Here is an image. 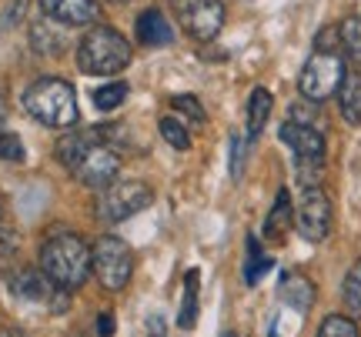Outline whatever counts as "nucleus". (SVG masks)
I'll return each instance as SVG.
<instances>
[{
    "label": "nucleus",
    "instance_id": "1",
    "mask_svg": "<svg viewBox=\"0 0 361 337\" xmlns=\"http://www.w3.org/2000/svg\"><path fill=\"white\" fill-rule=\"evenodd\" d=\"M40 271L71 294L94 274V254L80 234H54L40 247Z\"/></svg>",
    "mask_w": 361,
    "mask_h": 337
},
{
    "label": "nucleus",
    "instance_id": "2",
    "mask_svg": "<svg viewBox=\"0 0 361 337\" xmlns=\"http://www.w3.org/2000/svg\"><path fill=\"white\" fill-rule=\"evenodd\" d=\"M130 64L128 37L107 24H94L78 44V67L90 77H114Z\"/></svg>",
    "mask_w": 361,
    "mask_h": 337
},
{
    "label": "nucleus",
    "instance_id": "3",
    "mask_svg": "<svg viewBox=\"0 0 361 337\" xmlns=\"http://www.w3.org/2000/svg\"><path fill=\"white\" fill-rule=\"evenodd\" d=\"M24 110L44 127H74L78 94L61 77H40L24 91Z\"/></svg>",
    "mask_w": 361,
    "mask_h": 337
},
{
    "label": "nucleus",
    "instance_id": "4",
    "mask_svg": "<svg viewBox=\"0 0 361 337\" xmlns=\"http://www.w3.org/2000/svg\"><path fill=\"white\" fill-rule=\"evenodd\" d=\"M348 77V67H345V57L335 51H314L305 61L301 74H298V91L305 101L311 104H322L331 94L341 91V84Z\"/></svg>",
    "mask_w": 361,
    "mask_h": 337
},
{
    "label": "nucleus",
    "instance_id": "5",
    "mask_svg": "<svg viewBox=\"0 0 361 337\" xmlns=\"http://www.w3.org/2000/svg\"><path fill=\"white\" fill-rule=\"evenodd\" d=\"M151 204H154V191L144 181H114L101 191L97 204H94V214L104 224H121L134 217V214L147 210Z\"/></svg>",
    "mask_w": 361,
    "mask_h": 337
},
{
    "label": "nucleus",
    "instance_id": "6",
    "mask_svg": "<svg viewBox=\"0 0 361 337\" xmlns=\"http://www.w3.org/2000/svg\"><path fill=\"white\" fill-rule=\"evenodd\" d=\"M94 254V274L101 281L104 291H124L134 274V250H130L121 237H101L97 244L90 247Z\"/></svg>",
    "mask_w": 361,
    "mask_h": 337
},
{
    "label": "nucleus",
    "instance_id": "7",
    "mask_svg": "<svg viewBox=\"0 0 361 337\" xmlns=\"http://www.w3.org/2000/svg\"><path fill=\"white\" fill-rule=\"evenodd\" d=\"M281 141L295 151V164L298 174L305 177V187L314 184V170L324 167V134L322 127H308V124H295V120H284L281 124Z\"/></svg>",
    "mask_w": 361,
    "mask_h": 337
},
{
    "label": "nucleus",
    "instance_id": "8",
    "mask_svg": "<svg viewBox=\"0 0 361 337\" xmlns=\"http://www.w3.org/2000/svg\"><path fill=\"white\" fill-rule=\"evenodd\" d=\"M178 24L184 27V34L194 40H214L224 27V4L221 0H171Z\"/></svg>",
    "mask_w": 361,
    "mask_h": 337
},
{
    "label": "nucleus",
    "instance_id": "9",
    "mask_svg": "<svg viewBox=\"0 0 361 337\" xmlns=\"http://www.w3.org/2000/svg\"><path fill=\"white\" fill-rule=\"evenodd\" d=\"M13 298L27 300V304H40V307H51V311H64L67 307V291L57 287L40 271V267H17V271L7 277Z\"/></svg>",
    "mask_w": 361,
    "mask_h": 337
},
{
    "label": "nucleus",
    "instance_id": "10",
    "mask_svg": "<svg viewBox=\"0 0 361 337\" xmlns=\"http://www.w3.org/2000/svg\"><path fill=\"white\" fill-rule=\"evenodd\" d=\"M295 227L308 244H322L331 234V201L318 184H311L301 191V201L295 208Z\"/></svg>",
    "mask_w": 361,
    "mask_h": 337
},
{
    "label": "nucleus",
    "instance_id": "11",
    "mask_svg": "<svg viewBox=\"0 0 361 337\" xmlns=\"http://www.w3.org/2000/svg\"><path fill=\"white\" fill-rule=\"evenodd\" d=\"M101 137V134H97ZM117 170H121V157H117V147L104 141H94L80 154V160L71 167V174L78 177L80 184H87V187H107V184H114Z\"/></svg>",
    "mask_w": 361,
    "mask_h": 337
},
{
    "label": "nucleus",
    "instance_id": "12",
    "mask_svg": "<svg viewBox=\"0 0 361 337\" xmlns=\"http://www.w3.org/2000/svg\"><path fill=\"white\" fill-rule=\"evenodd\" d=\"M40 11L61 27H90L101 20V0H40Z\"/></svg>",
    "mask_w": 361,
    "mask_h": 337
},
{
    "label": "nucleus",
    "instance_id": "13",
    "mask_svg": "<svg viewBox=\"0 0 361 337\" xmlns=\"http://www.w3.org/2000/svg\"><path fill=\"white\" fill-rule=\"evenodd\" d=\"M278 298H281L284 307H291L295 314H305L314 304V284L305 274H284L281 287H278Z\"/></svg>",
    "mask_w": 361,
    "mask_h": 337
},
{
    "label": "nucleus",
    "instance_id": "14",
    "mask_svg": "<svg viewBox=\"0 0 361 337\" xmlns=\"http://www.w3.org/2000/svg\"><path fill=\"white\" fill-rule=\"evenodd\" d=\"M291 227H295V201H291V194L281 187L278 197H274V204H271V210H268L264 237H268V241H284Z\"/></svg>",
    "mask_w": 361,
    "mask_h": 337
},
{
    "label": "nucleus",
    "instance_id": "15",
    "mask_svg": "<svg viewBox=\"0 0 361 337\" xmlns=\"http://www.w3.org/2000/svg\"><path fill=\"white\" fill-rule=\"evenodd\" d=\"M137 40H141L144 47H168L171 40H174V30H171V24L164 20V13L157 11V7H147L137 17Z\"/></svg>",
    "mask_w": 361,
    "mask_h": 337
},
{
    "label": "nucleus",
    "instance_id": "16",
    "mask_svg": "<svg viewBox=\"0 0 361 337\" xmlns=\"http://www.w3.org/2000/svg\"><path fill=\"white\" fill-rule=\"evenodd\" d=\"M30 44L37 53H51V57H61L67 51V34L61 30V24H51V20H40V24L30 27Z\"/></svg>",
    "mask_w": 361,
    "mask_h": 337
},
{
    "label": "nucleus",
    "instance_id": "17",
    "mask_svg": "<svg viewBox=\"0 0 361 337\" xmlns=\"http://www.w3.org/2000/svg\"><path fill=\"white\" fill-rule=\"evenodd\" d=\"M197 281H201V274L197 267L191 271H184V291H180V307H178V327L180 331H191L197 324Z\"/></svg>",
    "mask_w": 361,
    "mask_h": 337
},
{
    "label": "nucleus",
    "instance_id": "18",
    "mask_svg": "<svg viewBox=\"0 0 361 337\" xmlns=\"http://www.w3.org/2000/svg\"><path fill=\"white\" fill-rule=\"evenodd\" d=\"M271 104H274L271 91H264V87L251 91V97H247V141H258V134L264 130L271 117Z\"/></svg>",
    "mask_w": 361,
    "mask_h": 337
},
{
    "label": "nucleus",
    "instance_id": "19",
    "mask_svg": "<svg viewBox=\"0 0 361 337\" xmlns=\"http://www.w3.org/2000/svg\"><path fill=\"white\" fill-rule=\"evenodd\" d=\"M338 110L348 120L351 127H361V77L358 74H348L341 91H338Z\"/></svg>",
    "mask_w": 361,
    "mask_h": 337
},
{
    "label": "nucleus",
    "instance_id": "20",
    "mask_svg": "<svg viewBox=\"0 0 361 337\" xmlns=\"http://www.w3.org/2000/svg\"><path fill=\"white\" fill-rule=\"evenodd\" d=\"M274 260L268 254H261V244L258 237H247V264H245V284H258L261 277L271 271Z\"/></svg>",
    "mask_w": 361,
    "mask_h": 337
},
{
    "label": "nucleus",
    "instance_id": "21",
    "mask_svg": "<svg viewBox=\"0 0 361 337\" xmlns=\"http://www.w3.org/2000/svg\"><path fill=\"white\" fill-rule=\"evenodd\" d=\"M341 298H345V307L351 311V317H358L361 321V260H355V264H351V271L345 274Z\"/></svg>",
    "mask_w": 361,
    "mask_h": 337
},
{
    "label": "nucleus",
    "instance_id": "22",
    "mask_svg": "<svg viewBox=\"0 0 361 337\" xmlns=\"http://www.w3.org/2000/svg\"><path fill=\"white\" fill-rule=\"evenodd\" d=\"M157 130H161V137H164L174 151H188V147H191V134H188V124H184L180 117H161Z\"/></svg>",
    "mask_w": 361,
    "mask_h": 337
},
{
    "label": "nucleus",
    "instance_id": "23",
    "mask_svg": "<svg viewBox=\"0 0 361 337\" xmlns=\"http://www.w3.org/2000/svg\"><path fill=\"white\" fill-rule=\"evenodd\" d=\"M124 101H128V84H124V80L101 84V87L94 91V107H97V110H117Z\"/></svg>",
    "mask_w": 361,
    "mask_h": 337
},
{
    "label": "nucleus",
    "instance_id": "24",
    "mask_svg": "<svg viewBox=\"0 0 361 337\" xmlns=\"http://www.w3.org/2000/svg\"><path fill=\"white\" fill-rule=\"evenodd\" d=\"M338 40H341V47L348 51L351 61H358L361 64V17L341 20V24H338Z\"/></svg>",
    "mask_w": 361,
    "mask_h": 337
},
{
    "label": "nucleus",
    "instance_id": "25",
    "mask_svg": "<svg viewBox=\"0 0 361 337\" xmlns=\"http://www.w3.org/2000/svg\"><path fill=\"white\" fill-rule=\"evenodd\" d=\"M318 337H361L358 334V324L345 317V314H328L318 327Z\"/></svg>",
    "mask_w": 361,
    "mask_h": 337
},
{
    "label": "nucleus",
    "instance_id": "26",
    "mask_svg": "<svg viewBox=\"0 0 361 337\" xmlns=\"http://www.w3.org/2000/svg\"><path fill=\"white\" fill-rule=\"evenodd\" d=\"M171 107L178 110V117L191 120V124H204L207 120L204 107H201V101H197L194 94H178V97H171Z\"/></svg>",
    "mask_w": 361,
    "mask_h": 337
},
{
    "label": "nucleus",
    "instance_id": "27",
    "mask_svg": "<svg viewBox=\"0 0 361 337\" xmlns=\"http://www.w3.org/2000/svg\"><path fill=\"white\" fill-rule=\"evenodd\" d=\"M0 160H11V164H20L24 160V144L13 130H4L0 134Z\"/></svg>",
    "mask_w": 361,
    "mask_h": 337
},
{
    "label": "nucleus",
    "instance_id": "28",
    "mask_svg": "<svg viewBox=\"0 0 361 337\" xmlns=\"http://www.w3.org/2000/svg\"><path fill=\"white\" fill-rule=\"evenodd\" d=\"M13 250H17V234H13L11 227H4V224H0V264H4V260H11Z\"/></svg>",
    "mask_w": 361,
    "mask_h": 337
},
{
    "label": "nucleus",
    "instance_id": "29",
    "mask_svg": "<svg viewBox=\"0 0 361 337\" xmlns=\"http://www.w3.org/2000/svg\"><path fill=\"white\" fill-rule=\"evenodd\" d=\"M241 164H245V137H231V174L241 177Z\"/></svg>",
    "mask_w": 361,
    "mask_h": 337
},
{
    "label": "nucleus",
    "instance_id": "30",
    "mask_svg": "<svg viewBox=\"0 0 361 337\" xmlns=\"http://www.w3.org/2000/svg\"><path fill=\"white\" fill-rule=\"evenodd\" d=\"M97 334H101V337H114V314H111V311L97 314Z\"/></svg>",
    "mask_w": 361,
    "mask_h": 337
},
{
    "label": "nucleus",
    "instance_id": "31",
    "mask_svg": "<svg viewBox=\"0 0 361 337\" xmlns=\"http://www.w3.org/2000/svg\"><path fill=\"white\" fill-rule=\"evenodd\" d=\"M24 11H27V0H11V7H7V13H4V27H11V20L24 17Z\"/></svg>",
    "mask_w": 361,
    "mask_h": 337
},
{
    "label": "nucleus",
    "instance_id": "32",
    "mask_svg": "<svg viewBox=\"0 0 361 337\" xmlns=\"http://www.w3.org/2000/svg\"><path fill=\"white\" fill-rule=\"evenodd\" d=\"M7 130V97H4V87H0V134Z\"/></svg>",
    "mask_w": 361,
    "mask_h": 337
},
{
    "label": "nucleus",
    "instance_id": "33",
    "mask_svg": "<svg viewBox=\"0 0 361 337\" xmlns=\"http://www.w3.org/2000/svg\"><path fill=\"white\" fill-rule=\"evenodd\" d=\"M151 337H164V321H161V317L151 321Z\"/></svg>",
    "mask_w": 361,
    "mask_h": 337
},
{
    "label": "nucleus",
    "instance_id": "34",
    "mask_svg": "<svg viewBox=\"0 0 361 337\" xmlns=\"http://www.w3.org/2000/svg\"><path fill=\"white\" fill-rule=\"evenodd\" d=\"M0 337H24V331H17V327H0Z\"/></svg>",
    "mask_w": 361,
    "mask_h": 337
},
{
    "label": "nucleus",
    "instance_id": "35",
    "mask_svg": "<svg viewBox=\"0 0 361 337\" xmlns=\"http://www.w3.org/2000/svg\"><path fill=\"white\" fill-rule=\"evenodd\" d=\"M0 224H4V197H0Z\"/></svg>",
    "mask_w": 361,
    "mask_h": 337
},
{
    "label": "nucleus",
    "instance_id": "36",
    "mask_svg": "<svg viewBox=\"0 0 361 337\" xmlns=\"http://www.w3.org/2000/svg\"><path fill=\"white\" fill-rule=\"evenodd\" d=\"M111 4H130V0H111Z\"/></svg>",
    "mask_w": 361,
    "mask_h": 337
},
{
    "label": "nucleus",
    "instance_id": "37",
    "mask_svg": "<svg viewBox=\"0 0 361 337\" xmlns=\"http://www.w3.org/2000/svg\"><path fill=\"white\" fill-rule=\"evenodd\" d=\"M224 337H238V334H224Z\"/></svg>",
    "mask_w": 361,
    "mask_h": 337
}]
</instances>
